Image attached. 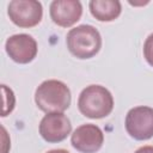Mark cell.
I'll return each instance as SVG.
<instances>
[{
    "instance_id": "cell-11",
    "label": "cell",
    "mask_w": 153,
    "mask_h": 153,
    "mask_svg": "<svg viewBox=\"0 0 153 153\" xmlns=\"http://www.w3.org/2000/svg\"><path fill=\"white\" fill-rule=\"evenodd\" d=\"M2 86V93H4V109H2V117L7 116L10 112H12V110L14 109V104H16V98H14V93L11 88H8L6 85H1Z\"/></svg>"
},
{
    "instance_id": "cell-7",
    "label": "cell",
    "mask_w": 153,
    "mask_h": 153,
    "mask_svg": "<svg viewBox=\"0 0 153 153\" xmlns=\"http://www.w3.org/2000/svg\"><path fill=\"white\" fill-rule=\"evenodd\" d=\"M39 134L43 140L50 143L63 141L72 131L69 118L62 112L47 114L39 122Z\"/></svg>"
},
{
    "instance_id": "cell-4",
    "label": "cell",
    "mask_w": 153,
    "mask_h": 153,
    "mask_svg": "<svg viewBox=\"0 0 153 153\" xmlns=\"http://www.w3.org/2000/svg\"><path fill=\"white\" fill-rule=\"evenodd\" d=\"M126 130L135 140L143 141L153 137V108L135 106L126 116Z\"/></svg>"
},
{
    "instance_id": "cell-12",
    "label": "cell",
    "mask_w": 153,
    "mask_h": 153,
    "mask_svg": "<svg viewBox=\"0 0 153 153\" xmlns=\"http://www.w3.org/2000/svg\"><path fill=\"white\" fill-rule=\"evenodd\" d=\"M143 57L147 63L153 67V33H151L143 43Z\"/></svg>"
},
{
    "instance_id": "cell-8",
    "label": "cell",
    "mask_w": 153,
    "mask_h": 153,
    "mask_svg": "<svg viewBox=\"0 0 153 153\" xmlns=\"http://www.w3.org/2000/svg\"><path fill=\"white\" fill-rule=\"evenodd\" d=\"M104 142L102 129L92 123L79 126L71 136L72 146L80 153H96Z\"/></svg>"
},
{
    "instance_id": "cell-6",
    "label": "cell",
    "mask_w": 153,
    "mask_h": 153,
    "mask_svg": "<svg viewBox=\"0 0 153 153\" xmlns=\"http://www.w3.org/2000/svg\"><path fill=\"white\" fill-rule=\"evenodd\" d=\"M5 49L7 55L17 63H29L37 55V42L27 33L12 35L6 39Z\"/></svg>"
},
{
    "instance_id": "cell-13",
    "label": "cell",
    "mask_w": 153,
    "mask_h": 153,
    "mask_svg": "<svg viewBox=\"0 0 153 153\" xmlns=\"http://www.w3.org/2000/svg\"><path fill=\"white\" fill-rule=\"evenodd\" d=\"M134 153H153V146H142L140 148H137Z\"/></svg>"
},
{
    "instance_id": "cell-1",
    "label": "cell",
    "mask_w": 153,
    "mask_h": 153,
    "mask_svg": "<svg viewBox=\"0 0 153 153\" xmlns=\"http://www.w3.org/2000/svg\"><path fill=\"white\" fill-rule=\"evenodd\" d=\"M71 98L69 87L56 79L44 80L35 91V103L45 114L63 112L69 108Z\"/></svg>"
},
{
    "instance_id": "cell-9",
    "label": "cell",
    "mask_w": 153,
    "mask_h": 153,
    "mask_svg": "<svg viewBox=\"0 0 153 153\" xmlns=\"http://www.w3.org/2000/svg\"><path fill=\"white\" fill-rule=\"evenodd\" d=\"M49 13L56 25L69 27L80 19L82 6L78 0H54L50 4Z\"/></svg>"
},
{
    "instance_id": "cell-10",
    "label": "cell",
    "mask_w": 153,
    "mask_h": 153,
    "mask_svg": "<svg viewBox=\"0 0 153 153\" xmlns=\"http://www.w3.org/2000/svg\"><path fill=\"white\" fill-rule=\"evenodd\" d=\"M91 14L99 22H111L118 18L122 11L118 0H91L88 2Z\"/></svg>"
},
{
    "instance_id": "cell-5",
    "label": "cell",
    "mask_w": 153,
    "mask_h": 153,
    "mask_svg": "<svg viewBox=\"0 0 153 153\" xmlns=\"http://www.w3.org/2000/svg\"><path fill=\"white\" fill-rule=\"evenodd\" d=\"M11 22L19 27H32L43 17L42 4L37 0H12L7 7Z\"/></svg>"
},
{
    "instance_id": "cell-3",
    "label": "cell",
    "mask_w": 153,
    "mask_h": 153,
    "mask_svg": "<svg viewBox=\"0 0 153 153\" xmlns=\"http://www.w3.org/2000/svg\"><path fill=\"white\" fill-rule=\"evenodd\" d=\"M66 44L69 53L76 59H91L102 48V36L94 26L82 24L68 31Z\"/></svg>"
},
{
    "instance_id": "cell-2",
    "label": "cell",
    "mask_w": 153,
    "mask_h": 153,
    "mask_svg": "<svg viewBox=\"0 0 153 153\" xmlns=\"http://www.w3.org/2000/svg\"><path fill=\"white\" fill-rule=\"evenodd\" d=\"M79 111L88 118L98 120L106 117L114 109V98L111 92L102 85L86 86L78 98Z\"/></svg>"
},
{
    "instance_id": "cell-14",
    "label": "cell",
    "mask_w": 153,
    "mask_h": 153,
    "mask_svg": "<svg viewBox=\"0 0 153 153\" xmlns=\"http://www.w3.org/2000/svg\"><path fill=\"white\" fill-rule=\"evenodd\" d=\"M47 153H69V152L66 149H62V148H57V149H50Z\"/></svg>"
}]
</instances>
